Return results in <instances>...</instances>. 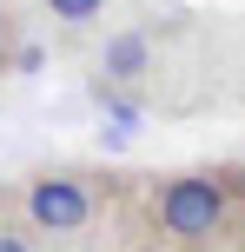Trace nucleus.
Wrapping results in <instances>:
<instances>
[{
  "label": "nucleus",
  "mask_w": 245,
  "mask_h": 252,
  "mask_svg": "<svg viewBox=\"0 0 245 252\" xmlns=\"http://www.w3.org/2000/svg\"><path fill=\"white\" fill-rule=\"evenodd\" d=\"M100 219V186L86 173H33L20 186V226L33 239H80Z\"/></svg>",
  "instance_id": "nucleus-2"
},
{
  "label": "nucleus",
  "mask_w": 245,
  "mask_h": 252,
  "mask_svg": "<svg viewBox=\"0 0 245 252\" xmlns=\"http://www.w3.org/2000/svg\"><path fill=\"white\" fill-rule=\"evenodd\" d=\"M159 80V40L146 33V27H126V33H113L100 47V60H93V93L113 106H133L146 100Z\"/></svg>",
  "instance_id": "nucleus-3"
},
{
  "label": "nucleus",
  "mask_w": 245,
  "mask_h": 252,
  "mask_svg": "<svg viewBox=\"0 0 245 252\" xmlns=\"http://www.w3.org/2000/svg\"><path fill=\"white\" fill-rule=\"evenodd\" d=\"M40 7H47V20H60V27H93V20H106L113 0H40Z\"/></svg>",
  "instance_id": "nucleus-4"
},
{
  "label": "nucleus",
  "mask_w": 245,
  "mask_h": 252,
  "mask_svg": "<svg viewBox=\"0 0 245 252\" xmlns=\"http://www.w3.org/2000/svg\"><path fill=\"white\" fill-rule=\"evenodd\" d=\"M245 179L232 166H186L153 186V232L179 252H212L225 239H245Z\"/></svg>",
  "instance_id": "nucleus-1"
},
{
  "label": "nucleus",
  "mask_w": 245,
  "mask_h": 252,
  "mask_svg": "<svg viewBox=\"0 0 245 252\" xmlns=\"http://www.w3.org/2000/svg\"><path fill=\"white\" fill-rule=\"evenodd\" d=\"M0 252H40V239L20 226V219H0Z\"/></svg>",
  "instance_id": "nucleus-5"
}]
</instances>
